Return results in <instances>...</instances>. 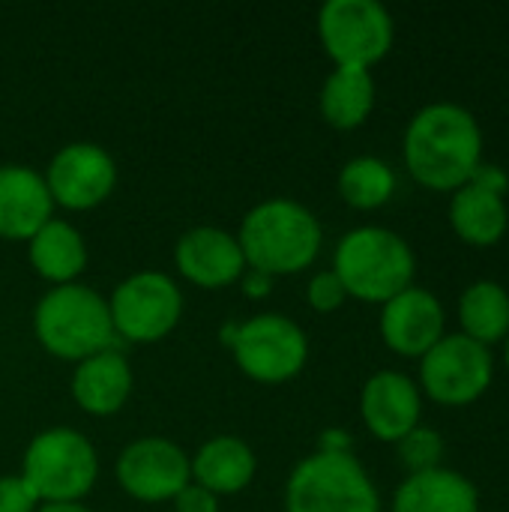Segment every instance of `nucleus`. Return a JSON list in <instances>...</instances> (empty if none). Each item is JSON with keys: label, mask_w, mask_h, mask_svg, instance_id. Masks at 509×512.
Returning <instances> with one entry per match:
<instances>
[{"label": "nucleus", "mask_w": 509, "mask_h": 512, "mask_svg": "<svg viewBox=\"0 0 509 512\" xmlns=\"http://www.w3.org/2000/svg\"><path fill=\"white\" fill-rule=\"evenodd\" d=\"M399 459L411 474H426L441 468V456H444V438L429 429V426H417L414 432H408L399 444Z\"/></svg>", "instance_id": "25"}, {"label": "nucleus", "mask_w": 509, "mask_h": 512, "mask_svg": "<svg viewBox=\"0 0 509 512\" xmlns=\"http://www.w3.org/2000/svg\"><path fill=\"white\" fill-rule=\"evenodd\" d=\"M171 504H174V512H219V498L201 489L198 483H189Z\"/></svg>", "instance_id": "28"}, {"label": "nucleus", "mask_w": 509, "mask_h": 512, "mask_svg": "<svg viewBox=\"0 0 509 512\" xmlns=\"http://www.w3.org/2000/svg\"><path fill=\"white\" fill-rule=\"evenodd\" d=\"M33 336L57 360L81 363L117 348L108 300L90 285L72 282L48 288L33 309Z\"/></svg>", "instance_id": "3"}, {"label": "nucleus", "mask_w": 509, "mask_h": 512, "mask_svg": "<svg viewBox=\"0 0 509 512\" xmlns=\"http://www.w3.org/2000/svg\"><path fill=\"white\" fill-rule=\"evenodd\" d=\"M114 336L132 345L168 339L183 318V291L162 270H141L114 285L108 297Z\"/></svg>", "instance_id": "8"}, {"label": "nucleus", "mask_w": 509, "mask_h": 512, "mask_svg": "<svg viewBox=\"0 0 509 512\" xmlns=\"http://www.w3.org/2000/svg\"><path fill=\"white\" fill-rule=\"evenodd\" d=\"M462 336L492 348L509 336V291L501 282L480 279L459 297Z\"/></svg>", "instance_id": "23"}, {"label": "nucleus", "mask_w": 509, "mask_h": 512, "mask_svg": "<svg viewBox=\"0 0 509 512\" xmlns=\"http://www.w3.org/2000/svg\"><path fill=\"white\" fill-rule=\"evenodd\" d=\"M360 417L366 429L384 441L399 444L408 432L420 426L423 417V393L420 387L393 369L375 372L360 393Z\"/></svg>", "instance_id": "15"}, {"label": "nucleus", "mask_w": 509, "mask_h": 512, "mask_svg": "<svg viewBox=\"0 0 509 512\" xmlns=\"http://www.w3.org/2000/svg\"><path fill=\"white\" fill-rule=\"evenodd\" d=\"M318 108H321V117L327 120V126H333L339 132L360 129L369 120V114L375 111L372 69L336 66L321 84Z\"/></svg>", "instance_id": "21"}, {"label": "nucleus", "mask_w": 509, "mask_h": 512, "mask_svg": "<svg viewBox=\"0 0 509 512\" xmlns=\"http://www.w3.org/2000/svg\"><path fill=\"white\" fill-rule=\"evenodd\" d=\"M42 177L54 207L81 213L111 198L117 189V162L102 144L69 141L51 156Z\"/></svg>", "instance_id": "12"}, {"label": "nucleus", "mask_w": 509, "mask_h": 512, "mask_svg": "<svg viewBox=\"0 0 509 512\" xmlns=\"http://www.w3.org/2000/svg\"><path fill=\"white\" fill-rule=\"evenodd\" d=\"M246 267L267 276H294L315 264L324 228L318 216L294 198H267L255 204L237 231Z\"/></svg>", "instance_id": "2"}, {"label": "nucleus", "mask_w": 509, "mask_h": 512, "mask_svg": "<svg viewBox=\"0 0 509 512\" xmlns=\"http://www.w3.org/2000/svg\"><path fill=\"white\" fill-rule=\"evenodd\" d=\"M345 300H348V294H345V288H342V282H339V276H336L333 270L315 273V276L309 279V285H306V303H309L315 312H321V315L336 312Z\"/></svg>", "instance_id": "26"}, {"label": "nucleus", "mask_w": 509, "mask_h": 512, "mask_svg": "<svg viewBox=\"0 0 509 512\" xmlns=\"http://www.w3.org/2000/svg\"><path fill=\"white\" fill-rule=\"evenodd\" d=\"M468 183L483 186V189H489V192H495V195H504V192L509 189V177L504 174V168H498V165H486V162H480V168L474 171V177H471Z\"/></svg>", "instance_id": "29"}, {"label": "nucleus", "mask_w": 509, "mask_h": 512, "mask_svg": "<svg viewBox=\"0 0 509 512\" xmlns=\"http://www.w3.org/2000/svg\"><path fill=\"white\" fill-rule=\"evenodd\" d=\"M222 339L231 348L237 369L258 384H285L297 378L309 360V339L303 327L276 312L228 324Z\"/></svg>", "instance_id": "7"}, {"label": "nucleus", "mask_w": 509, "mask_h": 512, "mask_svg": "<svg viewBox=\"0 0 509 512\" xmlns=\"http://www.w3.org/2000/svg\"><path fill=\"white\" fill-rule=\"evenodd\" d=\"M504 363H507V369H509V336L504 339Z\"/></svg>", "instance_id": "33"}, {"label": "nucleus", "mask_w": 509, "mask_h": 512, "mask_svg": "<svg viewBox=\"0 0 509 512\" xmlns=\"http://www.w3.org/2000/svg\"><path fill=\"white\" fill-rule=\"evenodd\" d=\"M396 24L378 0H327L318 12V39L336 66L372 69L393 48Z\"/></svg>", "instance_id": "9"}, {"label": "nucleus", "mask_w": 509, "mask_h": 512, "mask_svg": "<svg viewBox=\"0 0 509 512\" xmlns=\"http://www.w3.org/2000/svg\"><path fill=\"white\" fill-rule=\"evenodd\" d=\"M114 480L132 501H174L192 483L189 453L168 438H138L117 456Z\"/></svg>", "instance_id": "11"}, {"label": "nucleus", "mask_w": 509, "mask_h": 512, "mask_svg": "<svg viewBox=\"0 0 509 512\" xmlns=\"http://www.w3.org/2000/svg\"><path fill=\"white\" fill-rule=\"evenodd\" d=\"M339 195L354 210H378L396 192V171L378 156H357L339 171Z\"/></svg>", "instance_id": "24"}, {"label": "nucleus", "mask_w": 509, "mask_h": 512, "mask_svg": "<svg viewBox=\"0 0 509 512\" xmlns=\"http://www.w3.org/2000/svg\"><path fill=\"white\" fill-rule=\"evenodd\" d=\"M390 512H480L474 483L450 468L411 474L393 495Z\"/></svg>", "instance_id": "20"}, {"label": "nucleus", "mask_w": 509, "mask_h": 512, "mask_svg": "<svg viewBox=\"0 0 509 512\" xmlns=\"http://www.w3.org/2000/svg\"><path fill=\"white\" fill-rule=\"evenodd\" d=\"M285 512H381V495L351 453L315 450L288 474Z\"/></svg>", "instance_id": "6"}, {"label": "nucleus", "mask_w": 509, "mask_h": 512, "mask_svg": "<svg viewBox=\"0 0 509 512\" xmlns=\"http://www.w3.org/2000/svg\"><path fill=\"white\" fill-rule=\"evenodd\" d=\"M48 219H54V201L45 177L27 165H0V240L27 243Z\"/></svg>", "instance_id": "16"}, {"label": "nucleus", "mask_w": 509, "mask_h": 512, "mask_svg": "<svg viewBox=\"0 0 509 512\" xmlns=\"http://www.w3.org/2000/svg\"><path fill=\"white\" fill-rule=\"evenodd\" d=\"M450 225L456 237L468 246H495L509 228V210L504 195H495L483 186L465 183L450 198Z\"/></svg>", "instance_id": "22"}, {"label": "nucleus", "mask_w": 509, "mask_h": 512, "mask_svg": "<svg viewBox=\"0 0 509 512\" xmlns=\"http://www.w3.org/2000/svg\"><path fill=\"white\" fill-rule=\"evenodd\" d=\"M27 258L39 279H45L51 288L72 285L87 270V243L81 231L66 219H48L30 240H27Z\"/></svg>", "instance_id": "19"}, {"label": "nucleus", "mask_w": 509, "mask_h": 512, "mask_svg": "<svg viewBox=\"0 0 509 512\" xmlns=\"http://www.w3.org/2000/svg\"><path fill=\"white\" fill-rule=\"evenodd\" d=\"M192 483L213 492L216 498L243 492L258 471V459L252 447L237 435H216L198 447L195 456H189Z\"/></svg>", "instance_id": "18"}, {"label": "nucleus", "mask_w": 509, "mask_h": 512, "mask_svg": "<svg viewBox=\"0 0 509 512\" xmlns=\"http://www.w3.org/2000/svg\"><path fill=\"white\" fill-rule=\"evenodd\" d=\"M381 339L399 357H423L447 336V312L426 288H405L381 306Z\"/></svg>", "instance_id": "13"}, {"label": "nucleus", "mask_w": 509, "mask_h": 512, "mask_svg": "<svg viewBox=\"0 0 509 512\" xmlns=\"http://www.w3.org/2000/svg\"><path fill=\"white\" fill-rule=\"evenodd\" d=\"M240 285H243V294H246L249 300H264V297H270V291H273V276L246 267V273L240 276Z\"/></svg>", "instance_id": "30"}, {"label": "nucleus", "mask_w": 509, "mask_h": 512, "mask_svg": "<svg viewBox=\"0 0 509 512\" xmlns=\"http://www.w3.org/2000/svg\"><path fill=\"white\" fill-rule=\"evenodd\" d=\"M36 512H90L84 504H39Z\"/></svg>", "instance_id": "32"}, {"label": "nucleus", "mask_w": 509, "mask_h": 512, "mask_svg": "<svg viewBox=\"0 0 509 512\" xmlns=\"http://www.w3.org/2000/svg\"><path fill=\"white\" fill-rule=\"evenodd\" d=\"M39 501L18 474L0 477V512H36Z\"/></svg>", "instance_id": "27"}, {"label": "nucleus", "mask_w": 509, "mask_h": 512, "mask_svg": "<svg viewBox=\"0 0 509 512\" xmlns=\"http://www.w3.org/2000/svg\"><path fill=\"white\" fill-rule=\"evenodd\" d=\"M18 477L39 504H81L99 480V456L81 432L51 426L30 438Z\"/></svg>", "instance_id": "5"}, {"label": "nucleus", "mask_w": 509, "mask_h": 512, "mask_svg": "<svg viewBox=\"0 0 509 512\" xmlns=\"http://www.w3.org/2000/svg\"><path fill=\"white\" fill-rule=\"evenodd\" d=\"M408 174L432 192L462 189L483 162V132L477 117L456 102L420 108L402 141Z\"/></svg>", "instance_id": "1"}, {"label": "nucleus", "mask_w": 509, "mask_h": 512, "mask_svg": "<svg viewBox=\"0 0 509 512\" xmlns=\"http://www.w3.org/2000/svg\"><path fill=\"white\" fill-rule=\"evenodd\" d=\"M333 273L348 297L384 306L414 285L417 258L402 234L381 225H363L339 240Z\"/></svg>", "instance_id": "4"}, {"label": "nucleus", "mask_w": 509, "mask_h": 512, "mask_svg": "<svg viewBox=\"0 0 509 512\" xmlns=\"http://www.w3.org/2000/svg\"><path fill=\"white\" fill-rule=\"evenodd\" d=\"M132 387H135L132 366L117 348L99 351L75 363L72 384H69L75 405L90 417H114L117 411H123V405L132 396Z\"/></svg>", "instance_id": "17"}, {"label": "nucleus", "mask_w": 509, "mask_h": 512, "mask_svg": "<svg viewBox=\"0 0 509 512\" xmlns=\"http://www.w3.org/2000/svg\"><path fill=\"white\" fill-rule=\"evenodd\" d=\"M495 378L492 351L462 333H447L429 354L420 357L423 393L444 408L477 402Z\"/></svg>", "instance_id": "10"}, {"label": "nucleus", "mask_w": 509, "mask_h": 512, "mask_svg": "<svg viewBox=\"0 0 509 512\" xmlns=\"http://www.w3.org/2000/svg\"><path fill=\"white\" fill-rule=\"evenodd\" d=\"M318 450H327V453H351V438L342 429H327Z\"/></svg>", "instance_id": "31"}, {"label": "nucleus", "mask_w": 509, "mask_h": 512, "mask_svg": "<svg viewBox=\"0 0 509 512\" xmlns=\"http://www.w3.org/2000/svg\"><path fill=\"white\" fill-rule=\"evenodd\" d=\"M177 273L204 291H222L237 285L246 273V258L237 243V234H228L213 225H198L180 234L174 246Z\"/></svg>", "instance_id": "14"}]
</instances>
